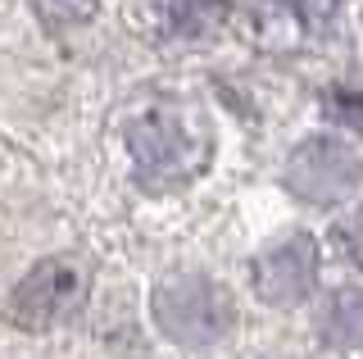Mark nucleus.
<instances>
[{"label":"nucleus","instance_id":"8","mask_svg":"<svg viewBox=\"0 0 363 359\" xmlns=\"http://www.w3.org/2000/svg\"><path fill=\"white\" fill-rule=\"evenodd\" d=\"M281 5H291L295 14H304V18H318V14L332 9V0H281Z\"/></svg>","mask_w":363,"mask_h":359},{"label":"nucleus","instance_id":"2","mask_svg":"<svg viewBox=\"0 0 363 359\" xmlns=\"http://www.w3.org/2000/svg\"><path fill=\"white\" fill-rule=\"evenodd\" d=\"M91 264L82 255H50L9 296V323L23 332H50L86 305Z\"/></svg>","mask_w":363,"mask_h":359},{"label":"nucleus","instance_id":"7","mask_svg":"<svg viewBox=\"0 0 363 359\" xmlns=\"http://www.w3.org/2000/svg\"><path fill=\"white\" fill-rule=\"evenodd\" d=\"M45 32H68L86 18H96V0H28Z\"/></svg>","mask_w":363,"mask_h":359},{"label":"nucleus","instance_id":"3","mask_svg":"<svg viewBox=\"0 0 363 359\" xmlns=\"http://www.w3.org/2000/svg\"><path fill=\"white\" fill-rule=\"evenodd\" d=\"M155 323L168 341L209 346L232 328V305H227L218 282L200 273H177L155 291Z\"/></svg>","mask_w":363,"mask_h":359},{"label":"nucleus","instance_id":"5","mask_svg":"<svg viewBox=\"0 0 363 359\" xmlns=\"http://www.w3.org/2000/svg\"><path fill=\"white\" fill-rule=\"evenodd\" d=\"M318 282V250L309 237H291L255 260V291L268 305H300L313 296Z\"/></svg>","mask_w":363,"mask_h":359},{"label":"nucleus","instance_id":"1","mask_svg":"<svg viewBox=\"0 0 363 359\" xmlns=\"http://www.w3.org/2000/svg\"><path fill=\"white\" fill-rule=\"evenodd\" d=\"M128 150L145 192H173V187L196 182L209 168L213 132L200 118V109L159 100L128 123Z\"/></svg>","mask_w":363,"mask_h":359},{"label":"nucleus","instance_id":"4","mask_svg":"<svg viewBox=\"0 0 363 359\" xmlns=\"http://www.w3.org/2000/svg\"><path fill=\"white\" fill-rule=\"evenodd\" d=\"M359 177H363L359 155L336 137H309L286 160V187L300 200H313V205L345 200L359 187Z\"/></svg>","mask_w":363,"mask_h":359},{"label":"nucleus","instance_id":"6","mask_svg":"<svg viewBox=\"0 0 363 359\" xmlns=\"http://www.w3.org/2000/svg\"><path fill=\"white\" fill-rule=\"evenodd\" d=\"M136 14L164 37H204L227 14V0H136Z\"/></svg>","mask_w":363,"mask_h":359}]
</instances>
